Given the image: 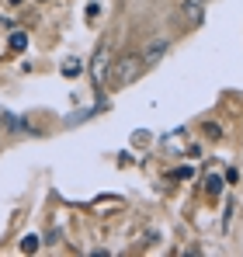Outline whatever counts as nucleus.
Masks as SVG:
<instances>
[{"label":"nucleus","instance_id":"1","mask_svg":"<svg viewBox=\"0 0 243 257\" xmlns=\"http://www.w3.org/2000/svg\"><path fill=\"white\" fill-rule=\"evenodd\" d=\"M139 70H143V59L139 56H125L115 63V70H108V77H115V84H132L136 77H139Z\"/></svg>","mask_w":243,"mask_h":257},{"label":"nucleus","instance_id":"2","mask_svg":"<svg viewBox=\"0 0 243 257\" xmlns=\"http://www.w3.org/2000/svg\"><path fill=\"white\" fill-rule=\"evenodd\" d=\"M108 45H97V52L90 56V80H94V87L104 84V77H108Z\"/></svg>","mask_w":243,"mask_h":257},{"label":"nucleus","instance_id":"3","mask_svg":"<svg viewBox=\"0 0 243 257\" xmlns=\"http://www.w3.org/2000/svg\"><path fill=\"white\" fill-rule=\"evenodd\" d=\"M205 4H208V0H184V4H181L188 25H202L205 21Z\"/></svg>","mask_w":243,"mask_h":257},{"label":"nucleus","instance_id":"4","mask_svg":"<svg viewBox=\"0 0 243 257\" xmlns=\"http://www.w3.org/2000/svg\"><path fill=\"white\" fill-rule=\"evenodd\" d=\"M167 49H170V42H163V39H160V42H150V45H146V52L139 56L143 66H157L163 56H167Z\"/></svg>","mask_w":243,"mask_h":257},{"label":"nucleus","instance_id":"5","mask_svg":"<svg viewBox=\"0 0 243 257\" xmlns=\"http://www.w3.org/2000/svg\"><path fill=\"white\" fill-rule=\"evenodd\" d=\"M4 122H7V128H14V132H32V136H35V128L28 125V118H18V115H4Z\"/></svg>","mask_w":243,"mask_h":257},{"label":"nucleus","instance_id":"6","mask_svg":"<svg viewBox=\"0 0 243 257\" xmlns=\"http://www.w3.org/2000/svg\"><path fill=\"white\" fill-rule=\"evenodd\" d=\"M205 191H208L212 198H219V195H222V177H219V174H208V177H205Z\"/></svg>","mask_w":243,"mask_h":257},{"label":"nucleus","instance_id":"7","mask_svg":"<svg viewBox=\"0 0 243 257\" xmlns=\"http://www.w3.org/2000/svg\"><path fill=\"white\" fill-rule=\"evenodd\" d=\"M11 49H14V52H25V49H28V35H25V32H14V35H11Z\"/></svg>","mask_w":243,"mask_h":257},{"label":"nucleus","instance_id":"8","mask_svg":"<svg viewBox=\"0 0 243 257\" xmlns=\"http://www.w3.org/2000/svg\"><path fill=\"white\" fill-rule=\"evenodd\" d=\"M80 73V59H66L63 63V77H77Z\"/></svg>","mask_w":243,"mask_h":257},{"label":"nucleus","instance_id":"9","mask_svg":"<svg viewBox=\"0 0 243 257\" xmlns=\"http://www.w3.org/2000/svg\"><path fill=\"white\" fill-rule=\"evenodd\" d=\"M21 250H25V254H35V250H39V236H25V240H21Z\"/></svg>","mask_w":243,"mask_h":257},{"label":"nucleus","instance_id":"10","mask_svg":"<svg viewBox=\"0 0 243 257\" xmlns=\"http://www.w3.org/2000/svg\"><path fill=\"white\" fill-rule=\"evenodd\" d=\"M205 136H208V139H219V136H222V128H219V125H205Z\"/></svg>","mask_w":243,"mask_h":257},{"label":"nucleus","instance_id":"11","mask_svg":"<svg viewBox=\"0 0 243 257\" xmlns=\"http://www.w3.org/2000/svg\"><path fill=\"white\" fill-rule=\"evenodd\" d=\"M174 177H177V181H188V177H191V167H181V171H174Z\"/></svg>","mask_w":243,"mask_h":257}]
</instances>
